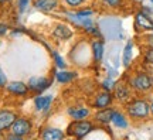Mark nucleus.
Returning <instances> with one entry per match:
<instances>
[{"instance_id":"f257e3e1","label":"nucleus","mask_w":153,"mask_h":140,"mask_svg":"<svg viewBox=\"0 0 153 140\" xmlns=\"http://www.w3.org/2000/svg\"><path fill=\"white\" fill-rule=\"evenodd\" d=\"M125 110L128 118L135 122L148 120L150 116V103L145 98H132L125 103Z\"/></svg>"},{"instance_id":"f03ea898","label":"nucleus","mask_w":153,"mask_h":140,"mask_svg":"<svg viewBox=\"0 0 153 140\" xmlns=\"http://www.w3.org/2000/svg\"><path fill=\"white\" fill-rule=\"evenodd\" d=\"M128 84L136 93H148L152 91V75H149L146 71H137L129 76Z\"/></svg>"},{"instance_id":"7ed1b4c3","label":"nucleus","mask_w":153,"mask_h":140,"mask_svg":"<svg viewBox=\"0 0 153 140\" xmlns=\"http://www.w3.org/2000/svg\"><path fill=\"white\" fill-rule=\"evenodd\" d=\"M94 129H95V124H94L91 120L81 119V120H74L72 123H70L68 129H67V133L70 136H72V137L82 139V137H85L88 133H91Z\"/></svg>"},{"instance_id":"20e7f679","label":"nucleus","mask_w":153,"mask_h":140,"mask_svg":"<svg viewBox=\"0 0 153 140\" xmlns=\"http://www.w3.org/2000/svg\"><path fill=\"white\" fill-rule=\"evenodd\" d=\"M135 30L137 33H153V19L149 13L143 10L135 13Z\"/></svg>"},{"instance_id":"39448f33","label":"nucleus","mask_w":153,"mask_h":140,"mask_svg":"<svg viewBox=\"0 0 153 140\" xmlns=\"http://www.w3.org/2000/svg\"><path fill=\"white\" fill-rule=\"evenodd\" d=\"M112 93H114V98L115 101H118L119 103H123L125 105L126 102H129L132 98V95H133V91H132V88L129 86V84L128 82H116L115 84V88L114 91H112Z\"/></svg>"},{"instance_id":"423d86ee","label":"nucleus","mask_w":153,"mask_h":140,"mask_svg":"<svg viewBox=\"0 0 153 140\" xmlns=\"http://www.w3.org/2000/svg\"><path fill=\"white\" fill-rule=\"evenodd\" d=\"M31 129H33V123L26 118H16V120L13 122V124L10 127L11 133L19 136V137H22V139L26 137L31 132Z\"/></svg>"},{"instance_id":"0eeeda50","label":"nucleus","mask_w":153,"mask_h":140,"mask_svg":"<svg viewBox=\"0 0 153 140\" xmlns=\"http://www.w3.org/2000/svg\"><path fill=\"white\" fill-rule=\"evenodd\" d=\"M115 98H114V93L109 91H102L95 93L94 96V101H92V108L94 109H104V108H109L111 105L114 103Z\"/></svg>"},{"instance_id":"6e6552de","label":"nucleus","mask_w":153,"mask_h":140,"mask_svg":"<svg viewBox=\"0 0 153 140\" xmlns=\"http://www.w3.org/2000/svg\"><path fill=\"white\" fill-rule=\"evenodd\" d=\"M51 79L48 78H43V76H33L30 78L28 81V89H31L33 92H37V93H41L45 89H48L50 85H51Z\"/></svg>"},{"instance_id":"1a4fd4ad","label":"nucleus","mask_w":153,"mask_h":140,"mask_svg":"<svg viewBox=\"0 0 153 140\" xmlns=\"http://www.w3.org/2000/svg\"><path fill=\"white\" fill-rule=\"evenodd\" d=\"M114 112H115V109L111 108V106L109 108H104V109H97V113H95L94 119H95V122H97V123L106 126V124L111 123Z\"/></svg>"},{"instance_id":"9d476101","label":"nucleus","mask_w":153,"mask_h":140,"mask_svg":"<svg viewBox=\"0 0 153 140\" xmlns=\"http://www.w3.org/2000/svg\"><path fill=\"white\" fill-rule=\"evenodd\" d=\"M16 118L17 116L11 110H0V132H6L10 129Z\"/></svg>"},{"instance_id":"9b49d317","label":"nucleus","mask_w":153,"mask_h":140,"mask_svg":"<svg viewBox=\"0 0 153 140\" xmlns=\"http://www.w3.org/2000/svg\"><path fill=\"white\" fill-rule=\"evenodd\" d=\"M6 89L10 92V93H13V95L24 96V95H27V92H28V85H26L22 81H13L6 85Z\"/></svg>"},{"instance_id":"f8f14e48","label":"nucleus","mask_w":153,"mask_h":140,"mask_svg":"<svg viewBox=\"0 0 153 140\" xmlns=\"http://www.w3.org/2000/svg\"><path fill=\"white\" fill-rule=\"evenodd\" d=\"M111 123L114 124L116 129H128V127H129V118H128V115H125L123 112L115 110L114 115H112Z\"/></svg>"},{"instance_id":"ddd939ff","label":"nucleus","mask_w":153,"mask_h":140,"mask_svg":"<svg viewBox=\"0 0 153 140\" xmlns=\"http://www.w3.org/2000/svg\"><path fill=\"white\" fill-rule=\"evenodd\" d=\"M68 115L74 120H81V119H87L91 115V110L85 106H72V108H68Z\"/></svg>"},{"instance_id":"4468645a","label":"nucleus","mask_w":153,"mask_h":140,"mask_svg":"<svg viewBox=\"0 0 153 140\" xmlns=\"http://www.w3.org/2000/svg\"><path fill=\"white\" fill-rule=\"evenodd\" d=\"M51 103H53L51 95H44V96L41 95V96H37L34 99V105H36L38 112H47L51 108Z\"/></svg>"},{"instance_id":"2eb2a0df","label":"nucleus","mask_w":153,"mask_h":140,"mask_svg":"<svg viewBox=\"0 0 153 140\" xmlns=\"http://www.w3.org/2000/svg\"><path fill=\"white\" fill-rule=\"evenodd\" d=\"M53 34H54V37H57L58 40L65 41V40H70V38L72 37V30L68 27V26H65V24H58V26L54 27Z\"/></svg>"},{"instance_id":"dca6fc26","label":"nucleus","mask_w":153,"mask_h":140,"mask_svg":"<svg viewBox=\"0 0 153 140\" xmlns=\"http://www.w3.org/2000/svg\"><path fill=\"white\" fill-rule=\"evenodd\" d=\"M60 0H34V7L40 11H51L58 6Z\"/></svg>"},{"instance_id":"f3484780","label":"nucleus","mask_w":153,"mask_h":140,"mask_svg":"<svg viewBox=\"0 0 153 140\" xmlns=\"http://www.w3.org/2000/svg\"><path fill=\"white\" fill-rule=\"evenodd\" d=\"M104 53H105V45L104 41L101 40H95L92 41V55H94V61L99 64L102 58H104Z\"/></svg>"},{"instance_id":"a211bd4d","label":"nucleus","mask_w":153,"mask_h":140,"mask_svg":"<svg viewBox=\"0 0 153 140\" xmlns=\"http://www.w3.org/2000/svg\"><path fill=\"white\" fill-rule=\"evenodd\" d=\"M132 59H133V43L128 41L123 48V55H122V62L125 68H129V65L132 64Z\"/></svg>"},{"instance_id":"6ab92c4d","label":"nucleus","mask_w":153,"mask_h":140,"mask_svg":"<svg viewBox=\"0 0 153 140\" xmlns=\"http://www.w3.org/2000/svg\"><path fill=\"white\" fill-rule=\"evenodd\" d=\"M41 137L47 140H61L65 137V135L61 132L60 129H54V127H50V129H45L41 133Z\"/></svg>"},{"instance_id":"aec40b11","label":"nucleus","mask_w":153,"mask_h":140,"mask_svg":"<svg viewBox=\"0 0 153 140\" xmlns=\"http://www.w3.org/2000/svg\"><path fill=\"white\" fill-rule=\"evenodd\" d=\"M55 78H57V81L61 82V84H68V82H71L72 79L76 78V72H71V71H58V72H55Z\"/></svg>"},{"instance_id":"412c9836","label":"nucleus","mask_w":153,"mask_h":140,"mask_svg":"<svg viewBox=\"0 0 153 140\" xmlns=\"http://www.w3.org/2000/svg\"><path fill=\"white\" fill-rule=\"evenodd\" d=\"M143 62L148 65H153V48L152 47H146L143 51Z\"/></svg>"},{"instance_id":"4be33fe9","label":"nucleus","mask_w":153,"mask_h":140,"mask_svg":"<svg viewBox=\"0 0 153 140\" xmlns=\"http://www.w3.org/2000/svg\"><path fill=\"white\" fill-rule=\"evenodd\" d=\"M101 1L108 9H119L123 4V0H101Z\"/></svg>"},{"instance_id":"5701e85b","label":"nucleus","mask_w":153,"mask_h":140,"mask_svg":"<svg viewBox=\"0 0 153 140\" xmlns=\"http://www.w3.org/2000/svg\"><path fill=\"white\" fill-rule=\"evenodd\" d=\"M115 84H116V82H115L112 78H106L105 81H102V84H101V88H102L104 91L112 92V91H114V88H115Z\"/></svg>"},{"instance_id":"b1692460","label":"nucleus","mask_w":153,"mask_h":140,"mask_svg":"<svg viewBox=\"0 0 153 140\" xmlns=\"http://www.w3.org/2000/svg\"><path fill=\"white\" fill-rule=\"evenodd\" d=\"M92 14H94V10H92V9H85V10L76 11V13H75L76 17H91Z\"/></svg>"},{"instance_id":"393cba45","label":"nucleus","mask_w":153,"mask_h":140,"mask_svg":"<svg viewBox=\"0 0 153 140\" xmlns=\"http://www.w3.org/2000/svg\"><path fill=\"white\" fill-rule=\"evenodd\" d=\"M53 57L55 59V65L58 67V68H65V62H64V59L61 58L60 55L57 54V53H53Z\"/></svg>"},{"instance_id":"a878e982","label":"nucleus","mask_w":153,"mask_h":140,"mask_svg":"<svg viewBox=\"0 0 153 140\" xmlns=\"http://www.w3.org/2000/svg\"><path fill=\"white\" fill-rule=\"evenodd\" d=\"M64 1H65L70 7H78V6H81L85 0H64Z\"/></svg>"},{"instance_id":"bb28decb","label":"nucleus","mask_w":153,"mask_h":140,"mask_svg":"<svg viewBox=\"0 0 153 140\" xmlns=\"http://www.w3.org/2000/svg\"><path fill=\"white\" fill-rule=\"evenodd\" d=\"M28 1L30 0H19V11L20 13L26 11V9H27V6H28Z\"/></svg>"},{"instance_id":"cd10ccee","label":"nucleus","mask_w":153,"mask_h":140,"mask_svg":"<svg viewBox=\"0 0 153 140\" xmlns=\"http://www.w3.org/2000/svg\"><path fill=\"white\" fill-rule=\"evenodd\" d=\"M143 40H145V45L146 47H152L153 48V34H146L143 37Z\"/></svg>"},{"instance_id":"c85d7f7f","label":"nucleus","mask_w":153,"mask_h":140,"mask_svg":"<svg viewBox=\"0 0 153 140\" xmlns=\"http://www.w3.org/2000/svg\"><path fill=\"white\" fill-rule=\"evenodd\" d=\"M6 85H7V79H6V75L3 74V71L0 68V88H3Z\"/></svg>"},{"instance_id":"c756f323","label":"nucleus","mask_w":153,"mask_h":140,"mask_svg":"<svg viewBox=\"0 0 153 140\" xmlns=\"http://www.w3.org/2000/svg\"><path fill=\"white\" fill-rule=\"evenodd\" d=\"M7 26L6 24H3V23H0V36H3V34H6L7 33Z\"/></svg>"},{"instance_id":"7c9ffc66","label":"nucleus","mask_w":153,"mask_h":140,"mask_svg":"<svg viewBox=\"0 0 153 140\" xmlns=\"http://www.w3.org/2000/svg\"><path fill=\"white\" fill-rule=\"evenodd\" d=\"M149 103H150V116H153V99Z\"/></svg>"},{"instance_id":"2f4dec72","label":"nucleus","mask_w":153,"mask_h":140,"mask_svg":"<svg viewBox=\"0 0 153 140\" xmlns=\"http://www.w3.org/2000/svg\"><path fill=\"white\" fill-rule=\"evenodd\" d=\"M7 1H10V0H0V6L4 4V3H7Z\"/></svg>"},{"instance_id":"473e14b6","label":"nucleus","mask_w":153,"mask_h":140,"mask_svg":"<svg viewBox=\"0 0 153 140\" xmlns=\"http://www.w3.org/2000/svg\"><path fill=\"white\" fill-rule=\"evenodd\" d=\"M152 91H153V75H152Z\"/></svg>"},{"instance_id":"72a5a7b5","label":"nucleus","mask_w":153,"mask_h":140,"mask_svg":"<svg viewBox=\"0 0 153 140\" xmlns=\"http://www.w3.org/2000/svg\"><path fill=\"white\" fill-rule=\"evenodd\" d=\"M152 3H153V0H152Z\"/></svg>"}]
</instances>
